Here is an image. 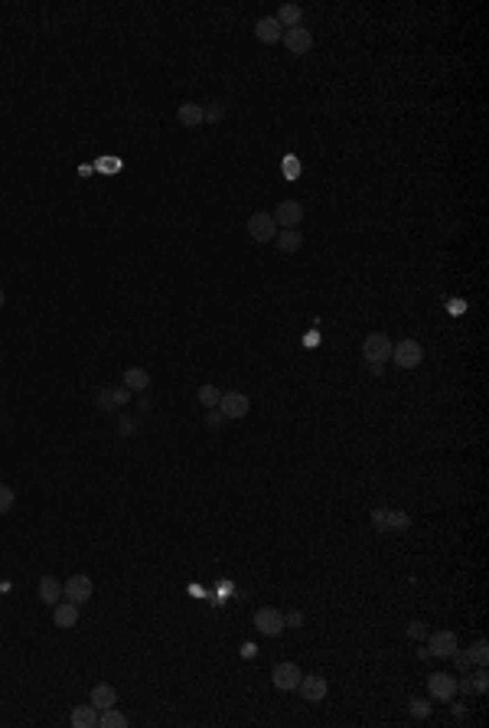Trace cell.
Instances as JSON below:
<instances>
[{
	"label": "cell",
	"mask_w": 489,
	"mask_h": 728,
	"mask_svg": "<svg viewBox=\"0 0 489 728\" xmlns=\"http://www.w3.org/2000/svg\"><path fill=\"white\" fill-rule=\"evenodd\" d=\"M362 356H365L372 366L388 363V359H392V337H388V333H369L365 343H362Z\"/></svg>",
	"instance_id": "obj_1"
},
{
	"label": "cell",
	"mask_w": 489,
	"mask_h": 728,
	"mask_svg": "<svg viewBox=\"0 0 489 728\" xmlns=\"http://www.w3.org/2000/svg\"><path fill=\"white\" fill-rule=\"evenodd\" d=\"M392 359L398 369H417L424 359V346L417 340H398L392 346Z\"/></svg>",
	"instance_id": "obj_2"
},
{
	"label": "cell",
	"mask_w": 489,
	"mask_h": 728,
	"mask_svg": "<svg viewBox=\"0 0 489 728\" xmlns=\"http://www.w3.org/2000/svg\"><path fill=\"white\" fill-rule=\"evenodd\" d=\"M219 412H222L225 421H242L248 412H251V398L244 396V392H222V398H219Z\"/></svg>",
	"instance_id": "obj_3"
},
{
	"label": "cell",
	"mask_w": 489,
	"mask_h": 728,
	"mask_svg": "<svg viewBox=\"0 0 489 728\" xmlns=\"http://www.w3.org/2000/svg\"><path fill=\"white\" fill-rule=\"evenodd\" d=\"M460 650V640L454 631H434L427 637V656H440V660H450V656Z\"/></svg>",
	"instance_id": "obj_4"
},
{
	"label": "cell",
	"mask_w": 489,
	"mask_h": 728,
	"mask_svg": "<svg viewBox=\"0 0 489 728\" xmlns=\"http://www.w3.org/2000/svg\"><path fill=\"white\" fill-rule=\"evenodd\" d=\"M63 594L65 601H72V604H85V601H92V594H95V581L88 579V575H72V579L63 585Z\"/></svg>",
	"instance_id": "obj_5"
},
{
	"label": "cell",
	"mask_w": 489,
	"mask_h": 728,
	"mask_svg": "<svg viewBox=\"0 0 489 728\" xmlns=\"http://www.w3.org/2000/svg\"><path fill=\"white\" fill-rule=\"evenodd\" d=\"M427 693L437 702H450L457 696V676L454 673H431L427 676Z\"/></svg>",
	"instance_id": "obj_6"
},
{
	"label": "cell",
	"mask_w": 489,
	"mask_h": 728,
	"mask_svg": "<svg viewBox=\"0 0 489 728\" xmlns=\"http://www.w3.org/2000/svg\"><path fill=\"white\" fill-rule=\"evenodd\" d=\"M131 392L128 386H108V389H98L95 392V405L101 408V412H117L121 405H128L131 402Z\"/></svg>",
	"instance_id": "obj_7"
},
{
	"label": "cell",
	"mask_w": 489,
	"mask_h": 728,
	"mask_svg": "<svg viewBox=\"0 0 489 728\" xmlns=\"http://www.w3.org/2000/svg\"><path fill=\"white\" fill-rule=\"evenodd\" d=\"M248 236L255 238V242H274L277 236V223L271 219V213H251L248 216Z\"/></svg>",
	"instance_id": "obj_8"
},
{
	"label": "cell",
	"mask_w": 489,
	"mask_h": 728,
	"mask_svg": "<svg viewBox=\"0 0 489 728\" xmlns=\"http://www.w3.org/2000/svg\"><path fill=\"white\" fill-rule=\"evenodd\" d=\"M271 219L277 223V229H297V225L304 223V206H300L297 200H284V203H277Z\"/></svg>",
	"instance_id": "obj_9"
},
{
	"label": "cell",
	"mask_w": 489,
	"mask_h": 728,
	"mask_svg": "<svg viewBox=\"0 0 489 728\" xmlns=\"http://www.w3.org/2000/svg\"><path fill=\"white\" fill-rule=\"evenodd\" d=\"M255 627L265 637H281L284 633V614L277 608H261V610H255Z\"/></svg>",
	"instance_id": "obj_10"
},
{
	"label": "cell",
	"mask_w": 489,
	"mask_h": 728,
	"mask_svg": "<svg viewBox=\"0 0 489 728\" xmlns=\"http://www.w3.org/2000/svg\"><path fill=\"white\" fill-rule=\"evenodd\" d=\"M300 666L297 663H277L274 670H271V683H274V689H281V693H294L300 683Z\"/></svg>",
	"instance_id": "obj_11"
},
{
	"label": "cell",
	"mask_w": 489,
	"mask_h": 728,
	"mask_svg": "<svg viewBox=\"0 0 489 728\" xmlns=\"http://www.w3.org/2000/svg\"><path fill=\"white\" fill-rule=\"evenodd\" d=\"M281 43L288 46L290 56H307L313 49V33L307 26H294V30H284V40Z\"/></svg>",
	"instance_id": "obj_12"
},
{
	"label": "cell",
	"mask_w": 489,
	"mask_h": 728,
	"mask_svg": "<svg viewBox=\"0 0 489 728\" xmlns=\"http://www.w3.org/2000/svg\"><path fill=\"white\" fill-rule=\"evenodd\" d=\"M297 693L307 702H323L326 699V679L320 673H310V676H300V683H297Z\"/></svg>",
	"instance_id": "obj_13"
},
{
	"label": "cell",
	"mask_w": 489,
	"mask_h": 728,
	"mask_svg": "<svg viewBox=\"0 0 489 728\" xmlns=\"http://www.w3.org/2000/svg\"><path fill=\"white\" fill-rule=\"evenodd\" d=\"M255 36L261 40V43H281V40H284V26H281L274 17H261V20L255 23Z\"/></svg>",
	"instance_id": "obj_14"
},
{
	"label": "cell",
	"mask_w": 489,
	"mask_h": 728,
	"mask_svg": "<svg viewBox=\"0 0 489 728\" xmlns=\"http://www.w3.org/2000/svg\"><path fill=\"white\" fill-rule=\"evenodd\" d=\"M53 621H56V627H63V631L75 627V624H78V604H72V601H59V604H53Z\"/></svg>",
	"instance_id": "obj_15"
},
{
	"label": "cell",
	"mask_w": 489,
	"mask_h": 728,
	"mask_svg": "<svg viewBox=\"0 0 489 728\" xmlns=\"http://www.w3.org/2000/svg\"><path fill=\"white\" fill-rule=\"evenodd\" d=\"M150 382H154V379H150V373L144 369V366H128V369H124V386H128L131 392H147Z\"/></svg>",
	"instance_id": "obj_16"
},
{
	"label": "cell",
	"mask_w": 489,
	"mask_h": 728,
	"mask_svg": "<svg viewBox=\"0 0 489 728\" xmlns=\"http://www.w3.org/2000/svg\"><path fill=\"white\" fill-rule=\"evenodd\" d=\"M176 118H180L186 128H199L202 121H206V105H202V102H186V105H180Z\"/></svg>",
	"instance_id": "obj_17"
},
{
	"label": "cell",
	"mask_w": 489,
	"mask_h": 728,
	"mask_svg": "<svg viewBox=\"0 0 489 728\" xmlns=\"http://www.w3.org/2000/svg\"><path fill=\"white\" fill-rule=\"evenodd\" d=\"M274 245L281 248L284 255H294V252H300V245H304V236H300L297 229H277Z\"/></svg>",
	"instance_id": "obj_18"
},
{
	"label": "cell",
	"mask_w": 489,
	"mask_h": 728,
	"mask_svg": "<svg viewBox=\"0 0 489 728\" xmlns=\"http://www.w3.org/2000/svg\"><path fill=\"white\" fill-rule=\"evenodd\" d=\"M88 702L101 712V709H108V706H117V693H115V686H108V683H98V686H92V696H88Z\"/></svg>",
	"instance_id": "obj_19"
},
{
	"label": "cell",
	"mask_w": 489,
	"mask_h": 728,
	"mask_svg": "<svg viewBox=\"0 0 489 728\" xmlns=\"http://www.w3.org/2000/svg\"><path fill=\"white\" fill-rule=\"evenodd\" d=\"M274 20L284 26V30H294V26H300V20H304V7L300 3H281V10L274 13Z\"/></svg>",
	"instance_id": "obj_20"
},
{
	"label": "cell",
	"mask_w": 489,
	"mask_h": 728,
	"mask_svg": "<svg viewBox=\"0 0 489 728\" xmlns=\"http://www.w3.org/2000/svg\"><path fill=\"white\" fill-rule=\"evenodd\" d=\"M59 598H63V585H59L53 575H43V579H40V601L53 608V604H59Z\"/></svg>",
	"instance_id": "obj_21"
},
{
	"label": "cell",
	"mask_w": 489,
	"mask_h": 728,
	"mask_svg": "<svg viewBox=\"0 0 489 728\" xmlns=\"http://www.w3.org/2000/svg\"><path fill=\"white\" fill-rule=\"evenodd\" d=\"M131 718L124 712H117V706H108L98 712V728H128Z\"/></svg>",
	"instance_id": "obj_22"
},
{
	"label": "cell",
	"mask_w": 489,
	"mask_h": 728,
	"mask_svg": "<svg viewBox=\"0 0 489 728\" xmlns=\"http://www.w3.org/2000/svg\"><path fill=\"white\" fill-rule=\"evenodd\" d=\"M75 728H95L98 725V709L88 702V706H78L72 712V718H69Z\"/></svg>",
	"instance_id": "obj_23"
},
{
	"label": "cell",
	"mask_w": 489,
	"mask_h": 728,
	"mask_svg": "<svg viewBox=\"0 0 489 728\" xmlns=\"http://www.w3.org/2000/svg\"><path fill=\"white\" fill-rule=\"evenodd\" d=\"M411 526V516L404 513V510H388V516H385V533H404Z\"/></svg>",
	"instance_id": "obj_24"
},
{
	"label": "cell",
	"mask_w": 489,
	"mask_h": 728,
	"mask_svg": "<svg viewBox=\"0 0 489 728\" xmlns=\"http://www.w3.org/2000/svg\"><path fill=\"white\" fill-rule=\"evenodd\" d=\"M196 398H199V405H202V408H215V405H219V398H222V389H215V386H199Z\"/></svg>",
	"instance_id": "obj_25"
},
{
	"label": "cell",
	"mask_w": 489,
	"mask_h": 728,
	"mask_svg": "<svg viewBox=\"0 0 489 728\" xmlns=\"http://www.w3.org/2000/svg\"><path fill=\"white\" fill-rule=\"evenodd\" d=\"M470 663H476V666L489 663V643L486 640H476L473 647H470Z\"/></svg>",
	"instance_id": "obj_26"
},
{
	"label": "cell",
	"mask_w": 489,
	"mask_h": 728,
	"mask_svg": "<svg viewBox=\"0 0 489 728\" xmlns=\"http://www.w3.org/2000/svg\"><path fill=\"white\" fill-rule=\"evenodd\" d=\"M470 679H473V683H470V689H473V693H479V696H483V693L489 689V673H486V666H479V670H476L473 676H470Z\"/></svg>",
	"instance_id": "obj_27"
},
{
	"label": "cell",
	"mask_w": 489,
	"mask_h": 728,
	"mask_svg": "<svg viewBox=\"0 0 489 728\" xmlns=\"http://www.w3.org/2000/svg\"><path fill=\"white\" fill-rule=\"evenodd\" d=\"M138 421H134V418L131 415H121V421H117V435H121V438H128V435H138Z\"/></svg>",
	"instance_id": "obj_28"
},
{
	"label": "cell",
	"mask_w": 489,
	"mask_h": 728,
	"mask_svg": "<svg viewBox=\"0 0 489 728\" xmlns=\"http://www.w3.org/2000/svg\"><path fill=\"white\" fill-rule=\"evenodd\" d=\"M13 500H17V493H13V487H7V483H0V513H7L13 506Z\"/></svg>",
	"instance_id": "obj_29"
},
{
	"label": "cell",
	"mask_w": 489,
	"mask_h": 728,
	"mask_svg": "<svg viewBox=\"0 0 489 728\" xmlns=\"http://www.w3.org/2000/svg\"><path fill=\"white\" fill-rule=\"evenodd\" d=\"M225 118V102H213L206 108V121H222Z\"/></svg>",
	"instance_id": "obj_30"
},
{
	"label": "cell",
	"mask_w": 489,
	"mask_h": 728,
	"mask_svg": "<svg viewBox=\"0 0 489 728\" xmlns=\"http://www.w3.org/2000/svg\"><path fill=\"white\" fill-rule=\"evenodd\" d=\"M284 627H290V631L304 627V610H288V614H284Z\"/></svg>",
	"instance_id": "obj_31"
},
{
	"label": "cell",
	"mask_w": 489,
	"mask_h": 728,
	"mask_svg": "<svg viewBox=\"0 0 489 728\" xmlns=\"http://www.w3.org/2000/svg\"><path fill=\"white\" fill-rule=\"evenodd\" d=\"M411 715H415V718H427V715H431V709H427L424 699H415V702H411Z\"/></svg>",
	"instance_id": "obj_32"
},
{
	"label": "cell",
	"mask_w": 489,
	"mask_h": 728,
	"mask_svg": "<svg viewBox=\"0 0 489 728\" xmlns=\"http://www.w3.org/2000/svg\"><path fill=\"white\" fill-rule=\"evenodd\" d=\"M385 516H388V510L385 506H379V510H372V526L379 529V533H385Z\"/></svg>",
	"instance_id": "obj_33"
},
{
	"label": "cell",
	"mask_w": 489,
	"mask_h": 728,
	"mask_svg": "<svg viewBox=\"0 0 489 728\" xmlns=\"http://www.w3.org/2000/svg\"><path fill=\"white\" fill-rule=\"evenodd\" d=\"M206 425H209V428H222V425H225L222 412H219V408H209V418H206Z\"/></svg>",
	"instance_id": "obj_34"
},
{
	"label": "cell",
	"mask_w": 489,
	"mask_h": 728,
	"mask_svg": "<svg viewBox=\"0 0 489 728\" xmlns=\"http://www.w3.org/2000/svg\"><path fill=\"white\" fill-rule=\"evenodd\" d=\"M408 637H411V640H421V637H424V624H408Z\"/></svg>",
	"instance_id": "obj_35"
},
{
	"label": "cell",
	"mask_w": 489,
	"mask_h": 728,
	"mask_svg": "<svg viewBox=\"0 0 489 728\" xmlns=\"http://www.w3.org/2000/svg\"><path fill=\"white\" fill-rule=\"evenodd\" d=\"M3 300H7V294H3V288H0V307H3Z\"/></svg>",
	"instance_id": "obj_36"
}]
</instances>
